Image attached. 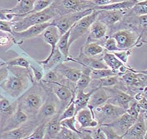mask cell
Segmentation results:
<instances>
[{
	"label": "cell",
	"instance_id": "6da1fadb",
	"mask_svg": "<svg viewBox=\"0 0 147 139\" xmlns=\"http://www.w3.org/2000/svg\"><path fill=\"white\" fill-rule=\"evenodd\" d=\"M7 78L0 84V87L9 96L17 99L35 84L30 69L18 67H7Z\"/></svg>",
	"mask_w": 147,
	"mask_h": 139
},
{
	"label": "cell",
	"instance_id": "7a4b0ae2",
	"mask_svg": "<svg viewBox=\"0 0 147 139\" xmlns=\"http://www.w3.org/2000/svg\"><path fill=\"white\" fill-rule=\"evenodd\" d=\"M47 92L41 82L36 83L18 97L17 107L28 116L29 119L35 118L44 102Z\"/></svg>",
	"mask_w": 147,
	"mask_h": 139
},
{
	"label": "cell",
	"instance_id": "3957f363",
	"mask_svg": "<svg viewBox=\"0 0 147 139\" xmlns=\"http://www.w3.org/2000/svg\"><path fill=\"white\" fill-rule=\"evenodd\" d=\"M58 17V14L51 5L41 12L30 13L24 17L15 19L11 23L13 32H21L35 25L49 22Z\"/></svg>",
	"mask_w": 147,
	"mask_h": 139
},
{
	"label": "cell",
	"instance_id": "277c9868",
	"mask_svg": "<svg viewBox=\"0 0 147 139\" xmlns=\"http://www.w3.org/2000/svg\"><path fill=\"white\" fill-rule=\"evenodd\" d=\"M51 5L59 17L93 9L95 7L92 0H57L53 1Z\"/></svg>",
	"mask_w": 147,
	"mask_h": 139
},
{
	"label": "cell",
	"instance_id": "5b68a950",
	"mask_svg": "<svg viewBox=\"0 0 147 139\" xmlns=\"http://www.w3.org/2000/svg\"><path fill=\"white\" fill-rule=\"evenodd\" d=\"M44 88L47 92L45 100L35 117L36 122L39 125L43 123H47L59 113L60 102L58 99L51 91L47 90L45 87Z\"/></svg>",
	"mask_w": 147,
	"mask_h": 139
},
{
	"label": "cell",
	"instance_id": "8992f818",
	"mask_svg": "<svg viewBox=\"0 0 147 139\" xmlns=\"http://www.w3.org/2000/svg\"><path fill=\"white\" fill-rule=\"evenodd\" d=\"M125 110L109 103L97 107L92 110L94 118L98 122V126L109 124L123 114Z\"/></svg>",
	"mask_w": 147,
	"mask_h": 139
},
{
	"label": "cell",
	"instance_id": "52a82bcc",
	"mask_svg": "<svg viewBox=\"0 0 147 139\" xmlns=\"http://www.w3.org/2000/svg\"><path fill=\"white\" fill-rule=\"evenodd\" d=\"M98 11L93 10L91 14L82 18L70 29L68 45L70 47L76 41L87 34L91 24L95 21L98 15Z\"/></svg>",
	"mask_w": 147,
	"mask_h": 139
},
{
	"label": "cell",
	"instance_id": "ba28073f",
	"mask_svg": "<svg viewBox=\"0 0 147 139\" xmlns=\"http://www.w3.org/2000/svg\"><path fill=\"white\" fill-rule=\"evenodd\" d=\"M93 11V9H90L82 11V12L70 13V14L60 16V17L52 20L51 21V26L56 27L59 30L60 35L62 36L67 32L68 30H70V28L78 20L81 19L82 18L91 14Z\"/></svg>",
	"mask_w": 147,
	"mask_h": 139
},
{
	"label": "cell",
	"instance_id": "9c48e42d",
	"mask_svg": "<svg viewBox=\"0 0 147 139\" xmlns=\"http://www.w3.org/2000/svg\"><path fill=\"white\" fill-rule=\"evenodd\" d=\"M42 85L46 89L51 91L58 99L60 102V114L63 112V111L74 99L75 90L70 88V86L61 84H55L51 85H44L42 84Z\"/></svg>",
	"mask_w": 147,
	"mask_h": 139
},
{
	"label": "cell",
	"instance_id": "30bf717a",
	"mask_svg": "<svg viewBox=\"0 0 147 139\" xmlns=\"http://www.w3.org/2000/svg\"><path fill=\"white\" fill-rule=\"evenodd\" d=\"M116 41L117 46L121 51L131 49L136 47L139 35L132 29L122 28L114 31L110 35Z\"/></svg>",
	"mask_w": 147,
	"mask_h": 139
},
{
	"label": "cell",
	"instance_id": "8fae6325",
	"mask_svg": "<svg viewBox=\"0 0 147 139\" xmlns=\"http://www.w3.org/2000/svg\"><path fill=\"white\" fill-rule=\"evenodd\" d=\"M39 124L35 118H30L18 128L0 133V139H23L33 133Z\"/></svg>",
	"mask_w": 147,
	"mask_h": 139
},
{
	"label": "cell",
	"instance_id": "7c38bea8",
	"mask_svg": "<svg viewBox=\"0 0 147 139\" xmlns=\"http://www.w3.org/2000/svg\"><path fill=\"white\" fill-rule=\"evenodd\" d=\"M146 110L141 111L131 127L122 136L123 139H146Z\"/></svg>",
	"mask_w": 147,
	"mask_h": 139
},
{
	"label": "cell",
	"instance_id": "4fadbf2b",
	"mask_svg": "<svg viewBox=\"0 0 147 139\" xmlns=\"http://www.w3.org/2000/svg\"><path fill=\"white\" fill-rule=\"evenodd\" d=\"M109 95L107 103L127 110L133 101V97L125 93L116 87L105 88Z\"/></svg>",
	"mask_w": 147,
	"mask_h": 139
},
{
	"label": "cell",
	"instance_id": "5bb4252c",
	"mask_svg": "<svg viewBox=\"0 0 147 139\" xmlns=\"http://www.w3.org/2000/svg\"><path fill=\"white\" fill-rule=\"evenodd\" d=\"M49 26H51V21L44 24L35 25L21 32H13L11 36L13 37L14 45H20L26 40L41 35L45 29Z\"/></svg>",
	"mask_w": 147,
	"mask_h": 139
},
{
	"label": "cell",
	"instance_id": "9a60e30c",
	"mask_svg": "<svg viewBox=\"0 0 147 139\" xmlns=\"http://www.w3.org/2000/svg\"><path fill=\"white\" fill-rule=\"evenodd\" d=\"M96 20L102 22L109 29V33L123 19L126 12L122 11H98ZM108 33V35H109Z\"/></svg>",
	"mask_w": 147,
	"mask_h": 139
},
{
	"label": "cell",
	"instance_id": "2e32d148",
	"mask_svg": "<svg viewBox=\"0 0 147 139\" xmlns=\"http://www.w3.org/2000/svg\"><path fill=\"white\" fill-rule=\"evenodd\" d=\"M109 29L102 22L95 20L91 24L87 33V37L86 43L96 42L102 46L103 43L108 37Z\"/></svg>",
	"mask_w": 147,
	"mask_h": 139
},
{
	"label": "cell",
	"instance_id": "e0dca14e",
	"mask_svg": "<svg viewBox=\"0 0 147 139\" xmlns=\"http://www.w3.org/2000/svg\"><path fill=\"white\" fill-rule=\"evenodd\" d=\"M66 61H72V62L79 63L82 67H88L92 70L109 69L102 60V56L98 57V58H89L84 56L81 52H80L78 58H74L71 56L68 57Z\"/></svg>",
	"mask_w": 147,
	"mask_h": 139
},
{
	"label": "cell",
	"instance_id": "ac0fdd59",
	"mask_svg": "<svg viewBox=\"0 0 147 139\" xmlns=\"http://www.w3.org/2000/svg\"><path fill=\"white\" fill-rule=\"evenodd\" d=\"M137 119V118L132 117L125 112L123 114L119 116L114 122L109 124H106L105 125H107L113 129L114 131L119 135L123 136L128 131V129L134 124Z\"/></svg>",
	"mask_w": 147,
	"mask_h": 139
},
{
	"label": "cell",
	"instance_id": "d6986e66",
	"mask_svg": "<svg viewBox=\"0 0 147 139\" xmlns=\"http://www.w3.org/2000/svg\"><path fill=\"white\" fill-rule=\"evenodd\" d=\"M75 118L80 124V129H78L80 131L83 129H92L98 126V122L94 118L93 112L87 107L78 111L75 115Z\"/></svg>",
	"mask_w": 147,
	"mask_h": 139
},
{
	"label": "cell",
	"instance_id": "ffe728a7",
	"mask_svg": "<svg viewBox=\"0 0 147 139\" xmlns=\"http://www.w3.org/2000/svg\"><path fill=\"white\" fill-rule=\"evenodd\" d=\"M102 60L107 65L108 68L118 74V76L123 74L127 70H134L133 67L129 65H125L121 63L118 58L115 56L113 53L105 52L102 55Z\"/></svg>",
	"mask_w": 147,
	"mask_h": 139
},
{
	"label": "cell",
	"instance_id": "44dd1931",
	"mask_svg": "<svg viewBox=\"0 0 147 139\" xmlns=\"http://www.w3.org/2000/svg\"><path fill=\"white\" fill-rule=\"evenodd\" d=\"M17 109V100L11 102L5 97L0 100V131L13 113Z\"/></svg>",
	"mask_w": 147,
	"mask_h": 139
},
{
	"label": "cell",
	"instance_id": "7402d4cb",
	"mask_svg": "<svg viewBox=\"0 0 147 139\" xmlns=\"http://www.w3.org/2000/svg\"><path fill=\"white\" fill-rule=\"evenodd\" d=\"M35 0H19L15 6L11 9H3V11L15 15V19H20L28 15L33 9Z\"/></svg>",
	"mask_w": 147,
	"mask_h": 139
},
{
	"label": "cell",
	"instance_id": "603a6c76",
	"mask_svg": "<svg viewBox=\"0 0 147 139\" xmlns=\"http://www.w3.org/2000/svg\"><path fill=\"white\" fill-rule=\"evenodd\" d=\"M68 82L76 84L82 74V69L67 67L62 63L53 69Z\"/></svg>",
	"mask_w": 147,
	"mask_h": 139
},
{
	"label": "cell",
	"instance_id": "cb8c5ba5",
	"mask_svg": "<svg viewBox=\"0 0 147 139\" xmlns=\"http://www.w3.org/2000/svg\"><path fill=\"white\" fill-rule=\"evenodd\" d=\"M28 120V116L17 107V110L7 121L1 131H0V133L18 128V127L21 126L22 125L25 124Z\"/></svg>",
	"mask_w": 147,
	"mask_h": 139
},
{
	"label": "cell",
	"instance_id": "d4e9b609",
	"mask_svg": "<svg viewBox=\"0 0 147 139\" xmlns=\"http://www.w3.org/2000/svg\"><path fill=\"white\" fill-rule=\"evenodd\" d=\"M109 95L105 88H100L93 91L89 97L87 108L92 110L107 103Z\"/></svg>",
	"mask_w": 147,
	"mask_h": 139
},
{
	"label": "cell",
	"instance_id": "484cf974",
	"mask_svg": "<svg viewBox=\"0 0 147 139\" xmlns=\"http://www.w3.org/2000/svg\"><path fill=\"white\" fill-rule=\"evenodd\" d=\"M41 37L44 41L47 44L51 46V52L49 56H51L53 53L55 49L57 48V45L58 43L61 35H60L59 30L56 27L54 26H49L48 28H46L44 31L41 33Z\"/></svg>",
	"mask_w": 147,
	"mask_h": 139
},
{
	"label": "cell",
	"instance_id": "4316f807",
	"mask_svg": "<svg viewBox=\"0 0 147 139\" xmlns=\"http://www.w3.org/2000/svg\"><path fill=\"white\" fill-rule=\"evenodd\" d=\"M118 76H114L108 78L91 80L87 88L84 90L85 92H89L100 88L114 87L118 83Z\"/></svg>",
	"mask_w": 147,
	"mask_h": 139
},
{
	"label": "cell",
	"instance_id": "83f0119b",
	"mask_svg": "<svg viewBox=\"0 0 147 139\" xmlns=\"http://www.w3.org/2000/svg\"><path fill=\"white\" fill-rule=\"evenodd\" d=\"M60 113L54 116L46 123L43 139H55L61 131L62 126L60 124Z\"/></svg>",
	"mask_w": 147,
	"mask_h": 139
},
{
	"label": "cell",
	"instance_id": "f1b7e54d",
	"mask_svg": "<svg viewBox=\"0 0 147 139\" xmlns=\"http://www.w3.org/2000/svg\"><path fill=\"white\" fill-rule=\"evenodd\" d=\"M38 62L43 66L45 72L53 69L57 65L64 62V58L61 52L56 48L51 56H47L44 60H40Z\"/></svg>",
	"mask_w": 147,
	"mask_h": 139
},
{
	"label": "cell",
	"instance_id": "f546056e",
	"mask_svg": "<svg viewBox=\"0 0 147 139\" xmlns=\"http://www.w3.org/2000/svg\"><path fill=\"white\" fill-rule=\"evenodd\" d=\"M139 0H125V1H118L116 3L110 4L105 6L95 7L93 10L96 11H122L127 12L129 11Z\"/></svg>",
	"mask_w": 147,
	"mask_h": 139
},
{
	"label": "cell",
	"instance_id": "4dcf8cb0",
	"mask_svg": "<svg viewBox=\"0 0 147 139\" xmlns=\"http://www.w3.org/2000/svg\"><path fill=\"white\" fill-rule=\"evenodd\" d=\"M80 52L89 58H98L102 56L105 50L98 43L93 42L85 43L84 46L80 49Z\"/></svg>",
	"mask_w": 147,
	"mask_h": 139
},
{
	"label": "cell",
	"instance_id": "1f68e13d",
	"mask_svg": "<svg viewBox=\"0 0 147 139\" xmlns=\"http://www.w3.org/2000/svg\"><path fill=\"white\" fill-rule=\"evenodd\" d=\"M92 92L93 91L89 92H85L83 90L75 91L74 102L76 107V114L78 111L87 108L89 97H90Z\"/></svg>",
	"mask_w": 147,
	"mask_h": 139
},
{
	"label": "cell",
	"instance_id": "d6a6232c",
	"mask_svg": "<svg viewBox=\"0 0 147 139\" xmlns=\"http://www.w3.org/2000/svg\"><path fill=\"white\" fill-rule=\"evenodd\" d=\"M91 70L92 69H89L88 67H82L81 76L76 84L75 91H84L87 88V86H89V83L91 81L90 76Z\"/></svg>",
	"mask_w": 147,
	"mask_h": 139
},
{
	"label": "cell",
	"instance_id": "836d02e7",
	"mask_svg": "<svg viewBox=\"0 0 147 139\" xmlns=\"http://www.w3.org/2000/svg\"><path fill=\"white\" fill-rule=\"evenodd\" d=\"M147 15V1H139L131 9L126 12L124 17H141Z\"/></svg>",
	"mask_w": 147,
	"mask_h": 139
},
{
	"label": "cell",
	"instance_id": "e575fe53",
	"mask_svg": "<svg viewBox=\"0 0 147 139\" xmlns=\"http://www.w3.org/2000/svg\"><path fill=\"white\" fill-rule=\"evenodd\" d=\"M69 36H70V30L61 36L57 45V48L64 57V61H66L68 57L70 56L69 54V50H70V47L68 45Z\"/></svg>",
	"mask_w": 147,
	"mask_h": 139
},
{
	"label": "cell",
	"instance_id": "d590c367",
	"mask_svg": "<svg viewBox=\"0 0 147 139\" xmlns=\"http://www.w3.org/2000/svg\"><path fill=\"white\" fill-rule=\"evenodd\" d=\"M7 67H18L24 68L26 69H30V65L27 59L23 56H18L17 58L9 59L5 63Z\"/></svg>",
	"mask_w": 147,
	"mask_h": 139
},
{
	"label": "cell",
	"instance_id": "8d00e7d4",
	"mask_svg": "<svg viewBox=\"0 0 147 139\" xmlns=\"http://www.w3.org/2000/svg\"><path fill=\"white\" fill-rule=\"evenodd\" d=\"M114 76H118V74L110 69H93L90 74L91 80L105 78Z\"/></svg>",
	"mask_w": 147,
	"mask_h": 139
},
{
	"label": "cell",
	"instance_id": "74e56055",
	"mask_svg": "<svg viewBox=\"0 0 147 139\" xmlns=\"http://www.w3.org/2000/svg\"><path fill=\"white\" fill-rule=\"evenodd\" d=\"M80 133H76V132L71 131L67 128L62 127L61 131L57 134L55 139H79Z\"/></svg>",
	"mask_w": 147,
	"mask_h": 139
},
{
	"label": "cell",
	"instance_id": "f35d334b",
	"mask_svg": "<svg viewBox=\"0 0 147 139\" xmlns=\"http://www.w3.org/2000/svg\"><path fill=\"white\" fill-rule=\"evenodd\" d=\"M53 0H35L33 6V9L29 14L34 13H39L49 7L53 3Z\"/></svg>",
	"mask_w": 147,
	"mask_h": 139
},
{
	"label": "cell",
	"instance_id": "ab89813d",
	"mask_svg": "<svg viewBox=\"0 0 147 139\" xmlns=\"http://www.w3.org/2000/svg\"><path fill=\"white\" fill-rule=\"evenodd\" d=\"M102 47L105 50V52H110V53H113V52L121 51V50L118 49V46H117L116 41H115L114 39L110 37V36H108L106 38L105 41L102 44Z\"/></svg>",
	"mask_w": 147,
	"mask_h": 139
},
{
	"label": "cell",
	"instance_id": "60d3db41",
	"mask_svg": "<svg viewBox=\"0 0 147 139\" xmlns=\"http://www.w3.org/2000/svg\"><path fill=\"white\" fill-rule=\"evenodd\" d=\"M76 115V107L74 104V102L73 101L70 102V104L66 107L63 111V112L60 114L59 119L60 121L66 119V118H72Z\"/></svg>",
	"mask_w": 147,
	"mask_h": 139
},
{
	"label": "cell",
	"instance_id": "b9f144b4",
	"mask_svg": "<svg viewBox=\"0 0 147 139\" xmlns=\"http://www.w3.org/2000/svg\"><path fill=\"white\" fill-rule=\"evenodd\" d=\"M131 54V49L122 50V51L113 52L114 55L116 56L121 63H123V64L125 65H128L129 58V56Z\"/></svg>",
	"mask_w": 147,
	"mask_h": 139
},
{
	"label": "cell",
	"instance_id": "7bdbcfd3",
	"mask_svg": "<svg viewBox=\"0 0 147 139\" xmlns=\"http://www.w3.org/2000/svg\"><path fill=\"white\" fill-rule=\"evenodd\" d=\"M76 120L75 116H74L72 118H66V119L61 120L60 122V124L62 127L67 128L71 131L76 132V133H80V131L76 127Z\"/></svg>",
	"mask_w": 147,
	"mask_h": 139
},
{
	"label": "cell",
	"instance_id": "ee69618b",
	"mask_svg": "<svg viewBox=\"0 0 147 139\" xmlns=\"http://www.w3.org/2000/svg\"><path fill=\"white\" fill-rule=\"evenodd\" d=\"M100 128L105 133L107 139H123L122 136L119 135L114 131V129L107 125H101Z\"/></svg>",
	"mask_w": 147,
	"mask_h": 139
},
{
	"label": "cell",
	"instance_id": "f6af8a7d",
	"mask_svg": "<svg viewBox=\"0 0 147 139\" xmlns=\"http://www.w3.org/2000/svg\"><path fill=\"white\" fill-rule=\"evenodd\" d=\"M45 124L46 123H43L39 125L33 131V133L28 136V139H43Z\"/></svg>",
	"mask_w": 147,
	"mask_h": 139
},
{
	"label": "cell",
	"instance_id": "bcb514c9",
	"mask_svg": "<svg viewBox=\"0 0 147 139\" xmlns=\"http://www.w3.org/2000/svg\"><path fill=\"white\" fill-rule=\"evenodd\" d=\"M89 129H90L91 134L93 139H107L105 133H103L100 126Z\"/></svg>",
	"mask_w": 147,
	"mask_h": 139
},
{
	"label": "cell",
	"instance_id": "7dc6e473",
	"mask_svg": "<svg viewBox=\"0 0 147 139\" xmlns=\"http://www.w3.org/2000/svg\"><path fill=\"white\" fill-rule=\"evenodd\" d=\"M0 31H3V32L8 33L11 35L13 31L11 22L0 20Z\"/></svg>",
	"mask_w": 147,
	"mask_h": 139
},
{
	"label": "cell",
	"instance_id": "c3c4849f",
	"mask_svg": "<svg viewBox=\"0 0 147 139\" xmlns=\"http://www.w3.org/2000/svg\"><path fill=\"white\" fill-rule=\"evenodd\" d=\"M92 1H93L95 7H100L116 3V2L118 1V0H92Z\"/></svg>",
	"mask_w": 147,
	"mask_h": 139
},
{
	"label": "cell",
	"instance_id": "681fc988",
	"mask_svg": "<svg viewBox=\"0 0 147 139\" xmlns=\"http://www.w3.org/2000/svg\"><path fill=\"white\" fill-rule=\"evenodd\" d=\"M11 43H13V37L11 34L0 36V46H5V45H9Z\"/></svg>",
	"mask_w": 147,
	"mask_h": 139
},
{
	"label": "cell",
	"instance_id": "f907efd6",
	"mask_svg": "<svg viewBox=\"0 0 147 139\" xmlns=\"http://www.w3.org/2000/svg\"><path fill=\"white\" fill-rule=\"evenodd\" d=\"M9 74V70L6 66L0 67V84L7 78Z\"/></svg>",
	"mask_w": 147,
	"mask_h": 139
},
{
	"label": "cell",
	"instance_id": "816d5d0a",
	"mask_svg": "<svg viewBox=\"0 0 147 139\" xmlns=\"http://www.w3.org/2000/svg\"><path fill=\"white\" fill-rule=\"evenodd\" d=\"M80 132H81V133H80L79 139H93L91 134V131L89 129H83L80 131Z\"/></svg>",
	"mask_w": 147,
	"mask_h": 139
},
{
	"label": "cell",
	"instance_id": "f5cc1de1",
	"mask_svg": "<svg viewBox=\"0 0 147 139\" xmlns=\"http://www.w3.org/2000/svg\"><path fill=\"white\" fill-rule=\"evenodd\" d=\"M3 97H5L4 96H3V95H1V93H0V100H1L2 98H3Z\"/></svg>",
	"mask_w": 147,
	"mask_h": 139
},
{
	"label": "cell",
	"instance_id": "db71d44e",
	"mask_svg": "<svg viewBox=\"0 0 147 139\" xmlns=\"http://www.w3.org/2000/svg\"><path fill=\"white\" fill-rule=\"evenodd\" d=\"M23 139H28V137H26V138H23Z\"/></svg>",
	"mask_w": 147,
	"mask_h": 139
}]
</instances>
